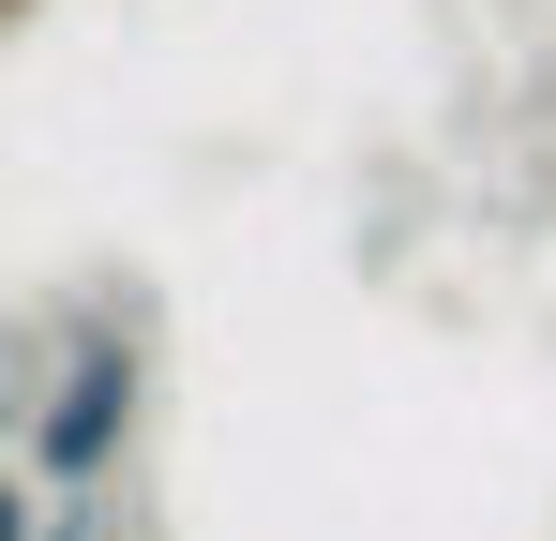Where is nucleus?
Segmentation results:
<instances>
[{
	"label": "nucleus",
	"instance_id": "39448f33",
	"mask_svg": "<svg viewBox=\"0 0 556 541\" xmlns=\"http://www.w3.org/2000/svg\"><path fill=\"white\" fill-rule=\"evenodd\" d=\"M0 30H30V0H0Z\"/></svg>",
	"mask_w": 556,
	"mask_h": 541
},
{
	"label": "nucleus",
	"instance_id": "20e7f679",
	"mask_svg": "<svg viewBox=\"0 0 556 541\" xmlns=\"http://www.w3.org/2000/svg\"><path fill=\"white\" fill-rule=\"evenodd\" d=\"M15 437H30V361L0 347V451H15Z\"/></svg>",
	"mask_w": 556,
	"mask_h": 541
},
{
	"label": "nucleus",
	"instance_id": "f03ea898",
	"mask_svg": "<svg viewBox=\"0 0 556 541\" xmlns=\"http://www.w3.org/2000/svg\"><path fill=\"white\" fill-rule=\"evenodd\" d=\"M30 541H121V481H105V496H46Z\"/></svg>",
	"mask_w": 556,
	"mask_h": 541
},
{
	"label": "nucleus",
	"instance_id": "7ed1b4c3",
	"mask_svg": "<svg viewBox=\"0 0 556 541\" xmlns=\"http://www.w3.org/2000/svg\"><path fill=\"white\" fill-rule=\"evenodd\" d=\"M46 527V481H30V451H0V541H30Z\"/></svg>",
	"mask_w": 556,
	"mask_h": 541
},
{
	"label": "nucleus",
	"instance_id": "f257e3e1",
	"mask_svg": "<svg viewBox=\"0 0 556 541\" xmlns=\"http://www.w3.org/2000/svg\"><path fill=\"white\" fill-rule=\"evenodd\" d=\"M136 422H151V347H136V316L121 301H76L61 316V361L30 376V481L46 496H105L121 466H136Z\"/></svg>",
	"mask_w": 556,
	"mask_h": 541
}]
</instances>
